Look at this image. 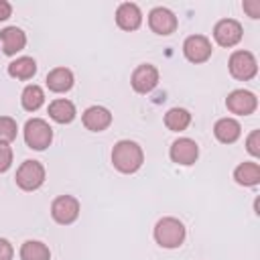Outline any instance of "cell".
Wrapping results in <instances>:
<instances>
[{
  "mask_svg": "<svg viewBox=\"0 0 260 260\" xmlns=\"http://www.w3.org/2000/svg\"><path fill=\"white\" fill-rule=\"evenodd\" d=\"M142 162H144V152H142L138 142L120 140V142L114 144V148H112V165L120 173L132 175L142 167Z\"/></svg>",
  "mask_w": 260,
  "mask_h": 260,
  "instance_id": "6da1fadb",
  "label": "cell"
},
{
  "mask_svg": "<svg viewBox=\"0 0 260 260\" xmlns=\"http://www.w3.org/2000/svg\"><path fill=\"white\" fill-rule=\"evenodd\" d=\"M14 179L22 191H37L45 183V167L39 160H24L18 167Z\"/></svg>",
  "mask_w": 260,
  "mask_h": 260,
  "instance_id": "5b68a950",
  "label": "cell"
},
{
  "mask_svg": "<svg viewBox=\"0 0 260 260\" xmlns=\"http://www.w3.org/2000/svg\"><path fill=\"white\" fill-rule=\"evenodd\" d=\"M211 41L203 35H191L183 43V53L191 63H205L211 57Z\"/></svg>",
  "mask_w": 260,
  "mask_h": 260,
  "instance_id": "9c48e42d",
  "label": "cell"
},
{
  "mask_svg": "<svg viewBox=\"0 0 260 260\" xmlns=\"http://www.w3.org/2000/svg\"><path fill=\"white\" fill-rule=\"evenodd\" d=\"M116 24L122 30H136L142 24V12L134 2H122L116 10Z\"/></svg>",
  "mask_w": 260,
  "mask_h": 260,
  "instance_id": "5bb4252c",
  "label": "cell"
},
{
  "mask_svg": "<svg viewBox=\"0 0 260 260\" xmlns=\"http://www.w3.org/2000/svg\"><path fill=\"white\" fill-rule=\"evenodd\" d=\"M213 134H215V138H217L219 142H223V144H234V142L240 138V134H242V126H240V122L234 120V118H219V120L215 122V126H213Z\"/></svg>",
  "mask_w": 260,
  "mask_h": 260,
  "instance_id": "e0dca14e",
  "label": "cell"
},
{
  "mask_svg": "<svg viewBox=\"0 0 260 260\" xmlns=\"http://www.w3.org/2000/svg\"><path fill=\"white\" fill-rule=\"evenodd\" d=\"M0 43H2V51L4 55H16L26 47V35L22 28L18 26H6L0 30Z\"/></svg>",
  "mask_w": 260,
  "mask_h": 260,
  "instance_id": "9a60e30c",
  "label": "cell"
},
{
  "mask_svg": "<svg viewBox=\"0 0 260 260\" xmlns=\"http://www.w3.org/2000/svg\"><path fill=\"white\" fill-rule=\"evenodd\" d=\"M20 104H22V108L26 112H37L45 104V91H43V87L41 85H35V83L26 85L22 89V93H20Z\"/></svg>",
  "mask_w": 260,
  "mask_h": 260,
  "instance_id": "44dd1931",
  "label": "cell"
},
{
  "mask_svg": "<svg viewBox=\"0 0 260 260\" xmlns=\"http://www.w3.org/2000/svg\"><path fill=\"white\" fill-rule=\"evenodd\" d=\"M12 165V148L10 144L0 142V173H6Z\"/></svg>",
  "mask_w": 260,
  "mask_h": 260,
  "instance_id": "d4e9b609",
  "label": "cell"
},
{
  "mask_svg": "<svg viewBox=\"0 0 260 260\" xmlns=\"http://www.w3.org/2000/svg\"><path fill=\"white\" fill-rule=\"evenodd\" d=\"M225 108L232 112V114H238V116H250L254 114V110L258 108V100L252 91L248 89H234L228 98H225Z\"/></svg>",
  "mask_w": 260,
  "mask_h": 260,
  "instance_id": "7c38bea8",
  "label": "cell"
},
{
  "mask_svg": "<svg viewBox=\"0 0 260 260\" xmlns=\"http://www.w3.org/2000/svg\"><path fill=\"white\" fill-rule=\"evenodd\" d=\"M242 24L234 18H221L215 26H213V39L219 47H236L242 41Z\"/></svg>",
  "mask_w": 260,
  "mask_h": 260,
  "instance_id": "52a82bcc",
  "label": "cell"
},
{
  "mask_svg": "<svg viewBox=\"0 0 260 260\" xmlns=\"http://www.w3.org/2000/svg\"><path fill=\"white\" fill-rule=\"evenodd\" d=\"M10 14H12V6H10V2L0 0V22H4L6 18H10Z\"/></svg>",
  "mask_w": 260,
  "mask_h": 260,
  "instance_id": "f1b7e54d",
  "label": "cell"
},
{
  "mask_svg": "<svg viewBox=\"0 0 260 260\" xmlns=\"http://www.w3.org/2000/svg\"><path fill=\"white\" fill-rule=\"evenodd\" d=\"M185 236H187L185 225L177 217H160L154 225V240L160 248H167V250L179 248L185 242Z\"/></svg>",
  "mask_w": 260,
  "mask_h": 260,
  "instance_id": "7a4b0ae2",
  "label": "cell"
},
{
  "mask_svg": "<svg viewBox=\"0 0 260 260\" xmlns=\"http://www.w3.org/2000/svg\"><path fill=\"white\" fill-rule=\"evenodd\" d=\"M246 150L252 156H260V130H252L246 140Z\"/></svg>",
  "mask_w": 260,
  "mask_h": 260,
  "instance_id": "484cf974",
  "label": "cell"
},
{
  "mask_svg": "<svg viewBox=\"0 0 260 260\" xmlns=\"http://www.w3.org/2000/svg\"><path fill=\"white\" fill-rule=\"evenodd\" d=\"M177 16L165 8V6H156L148 12V26L154 35H160V37H167V35H173L177 30Z\"/></svg>",
  "mask_w": 260,
  "mask_h": 260,
  "instance_id": "ba28073f",
  "label": "cell"
},
{
  "mask_svg": "<svg viewBox=\"0 0 260 260\" xmlns=\"http://www.w3.org/2000/svg\"><path fill=\"white\" fill-rule=\"evenodd\" d=\"M16 132H18L16 120L10 116H0V142L10 144L16 138Z\"/></svg>",
  "mask_w": 260,
  "mask_h": 260,
  "instance_id": "cb8c5ba5",
  "label": "cell"
},
{
  "mask_svg": "<svg viewBox=\"0 0 260 260\" xmlns=\"http://www.w3.org/2000/svg\"><path fill=\"white\" fill-rule=\"evenodd\" d=\"M47 87L51 89V91H55V93H65V91H69L71 87H73V73H71V69H67V67H55V69H51L49 73H47Z\"/></svg>",
  "mask_w": 260,
  "mask_h": 260,
  "instance_id": "2e32d148",
  "label": "cell"
},
{
  "mask_svg": "<svg viewBox=\"0 0 260 260\" xmlns=\"http://www.w3.org/2000/svg\"><path fill=\"white\" fill-rule=\"evenodd\" d=\"M14 248L6 238H0V260H12Z\"/></svg>",
  "mask_w": 260,
  "mask_h": 260,
  "instance_id": "83f0119b",
  "label": "cell"
},
{
  "mask_svg": "<svg viewBox=\"0 0 260 260\" xmlns=\"http://www.w3.org/2000/svg\"><path fill=\"white\" fill-rule=\"evenodd\" d=\"M81 122L87 130L91 132H104L110 124H112V114L108 108L104 106H89L83 114H81Z\"/></svg>",
  "mask_w": 260,
  "mask_h": 260,
  "instance_id": "4fadbf2b",
  "label": "cell"
},
{
  "mask_svg": "<svg viewBox=\"0 0 260 260\" xmlns=\"http://www.w3.org/2000/svg\"><path fill=\"white\" fill-rule=\"evenodd\" d=\"M234 179H236L238 185L256 187V185L260 183V165L254 162V160L240 162V165L234 169Z\"/></svg>",
  "mask_w": 260,
  "mask_h": 260,
  "instance_id": "d6986e66",
  "label": "cell"
},
{
  "mask_svg": "<svg viewBox=\"0 0 260 260\" xmlns=\"http://www.w3.org/2000/svg\"><path fill=\"white\" fill-rule=\"evenodd\" d=\"M189 124H191V114L185 108H171L165 114V126L171 132H183L189 128Z\"/></svg>",
  "mask_w": 260,
  "mask_h": 260,
  "instance_id": "7402d4cb",
  "label": "cell"
},
{
  "mask_svg": "<svg viewBox=\"0 0 260 260\" xmlns=\"http://www.w3.org/2000/svg\"><path fill=\"white\" fill-rule=\"evenodd\" d=\"M242 8L248 12L250 18H260V0H244Z\"/></svg>",
  "mask_w": 260,
  "mask_h": 260,
  "instance_id": "4316f807",
  "label": "cell"
},
{
  "mask_svg": "<svg viewBox=\"0 0 260 260\" xmlns=\"http://www.w3.org/2000/svg\"><path fill=\"white\" fill-rule=\"evenodd\" d=\"M24 142L32 150H45L53 142V128L43 118H30L24 124Z\"/></svg>",
  "mask_w": 260,
  "mask_h": 260,
  "instance_id": "3957f363",
  "label": "cell"
},
{
  "mask_svg": "<svg viewBox=\"0 0 260 260\" xmlns=\"http://www.w3.org/2000/svg\"><path fill=\"white\" fill-rule=\"evenodd\" d=\"M49 116L57 122V124H69L75 120L77 112H75V104L71 100H65V98H59V100H53L49 104Z\"/></svg>",
  "mask_w": 260,
  "mask_h": 260,
  "instance_id": "ac0fdd59",
  "label": "cell"
},
{
  "mask_svg": "<svg viewBox=\"0 0 260 260\" xmlns=\"http://www.w3.org/2000/svg\"><path fill=\"white\" fill-rule=\"evenodd\" d=\"M37 73V61L32 57H18L8 63V75L20 81L30 79Z\"/></svg>",
  "mask_w": 260,
  "mask_h": 260,
  "instance_id": "ffe728a7",
  "label": "cell"
},
{
  "mask_svg": "<svg viewBox=\"0 0 260 260\" xmlns=\"http://www.w3.org/2000/svg\"><path fill=\"white\" fill-rule=\"evenodd\" d=\"M51 217L61 223L69 225L79 217V201L73 195H59L51 203Z\"/></svg>",
  "mask_w": 260,
  "mask_h": 260,
  "instance_id": "8992f818",
  "label": "cell"
},
{
  "mask_svg": "<svg viewBox=\"0 0 260 260\" xmlns=\"http://www.w3.org/2000/svg\"><path fill=\"white\" fill-rule=\"evenodd\" d=\"M130 83L136 93H148L158 85V69L150 63H142L132 71Z\"/></svg>",
  "mask_w": 260,
  "mask_h": 260,
  "instance_id": "30bf717a",
  "label": "cell"
},
{
  "mask_svg": "<svg viewBox=\"0 0 260 260\" xmlns=\"http://www.w3.org/2000/svg\"><path fill=\"white\" fill-rule=\"evenodd\" d=\"M49 258H51V252L47 244L39 240H26L20 246V260H49Z\"/></svg>",
  "mask_w": 260,
  "mask_h": 260,
  "instance_id": "603a6c76",
  "label": "cell"
},
{
  "mask_svg": "<svg viewBox=\"0 0 260 260\" xmlns=\"http://www.w3.org/2000/svg\"><path fill=\"white\" fill-rule=\"evenodd\" d=\"M169 156L173 162H177L181 167H189L199 158V146L193 138H177L171 144Z\"/></svg>",
  "mask_w": 260,
  "mask_h": 260,
  "instance_id": "8fae6325",
  "label": "cell"
},
{
  "mask_svg": "<svg viewBox=\"0 0 260 260\" xmlns=\"http://www.w3.org/2000/svg\"><path fill=\"white\" fill-rule=\"evenodd\" d=\"M230 73L238 81H248L258 73V61L250 51H234L228 61Z\"/></svg>",
  "mask_w": 260,
  "mask_h": 260,
  "instance_id": "277c9868",
  "label": "cell"
}]
</instances>
